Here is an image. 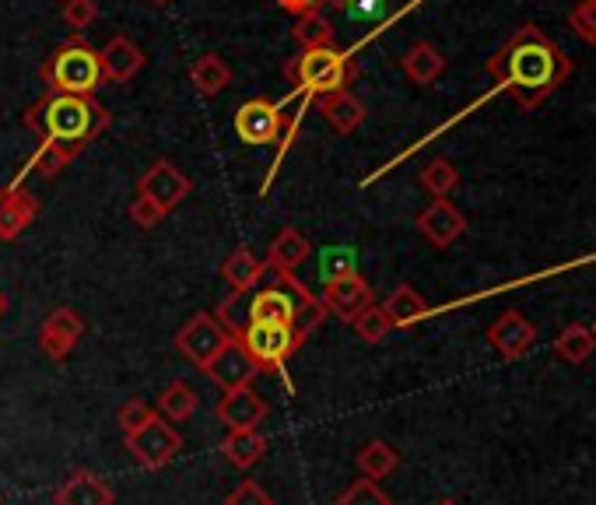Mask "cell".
Wrapping results in <instances>:
<instances>
[{"label":"cell","instance_id":"cell-1","mask_svg":"<svg viewBox=\"0 0 596 505\" xmlns=\"http://www.w3.org/2000/svg\"><path fill=\"white\" fill-rule=\"evenodd\" d=\"M485 70L522 109H537L568 81L571 57L540 26H522L488 57Z\"/></svg>","mask_w":596,"mask_h":505},{"label":"cell","instance_id":"cell-2","mask_svg":"<svg viewBox=\"0 0 596 505\" xmlns=\"http://www.w3.org/2000/svg\"><path fill=\"white\" fill-rule=\"evenodd\" d=\"M26 127L42 137V144H57L67 155H81L88 144L109 127L106 106L81 95H46L26 113Z\"/></svg>","mask_w":596,"mask_h":505},{"label":"cell","instance_id":"cell-3","mask_svg":"<svg viewBox=\"0 0 596 505\" xmlns=\"http://www.w3.org/2000/svg\"><path fill=\"white\" fill-rule=\"evenodd\" d=\"M358 75V64L341 50H302L295 60L284 64V78H292L302 95H330L344 91Z\"/></svg>","mask_w":596,"mask_h":505},{"label":"cell","instance_id":"cell-4","mask_svg":"<svg viewBox=\"0 0 596 505\" xmlns=\"http://www.w3.org/2000/svg\"><path fill=\"white\" fill-rule=\"evenodd\" d=\"M42 81L50 88V95H81V99H91L102 85L99 50H88L81 42L60 46V50L42 64Z\"/></svg>","mask_w":596,"mask_h":505},{"label":"cell","instance_id":"cell-5","mask_svg":"<svg viewBox=\"0 0 596 505\" xmlns=\"http://www.w3.org/2000/svg\"><path fill=\"white\" fill-rule=\"evenodd\" d=\"M232 337L243 341V348L250 351V358L267 372H284V362L292 358L295 344V333L292 327H277V323H246V327H232Z\"/></svg>","mask_w":596,"mask_h":505},{"label":"cell","instance_id":"cell-6","mask_svg":"<svg viewBox=\"0 0 596 505\" xmlns=\"http://www.w3.org/2000/svg\"><path fill=\"white\" fill-rule=\"evenodd\" d=\"M127 449L134 453V460L145 470H162L179 456L183 439H179V431L173 428V421H165L162 415H152L145 428L134 431V436H127Z\"/></svg>","mask_w":596,"mask_h":505},{"label":"cell","instance_id":"cell-7","mask_svg":"<svg viewBox=\"0 0 596 505\" xmlns=\"http://www.w3.org/2000/svg\"><path fill=\"white\" fill-rule=\"evenodd\" d=\"M228 341H232V333L225 330V323L218 317H211V312H197V317L176 333L179 355H186L197 369L211 366V358L218 355Z\"/></svg>","mask_w":596,"mask_h":505},{"label":"cell","instance_id":"cell-8","mask_svg":"<svg viewBox=\"0 0 596 505\" xmlns=\"http://www.w3.org/2000/svg\"><path fill=\"white\" fill-rule=\"evenodd\" d=\"M281 130H284V116H281V106L271 103V99H250L235 109V134L243 144H274L281 140Z\"/></svg>","mask_w":596,"mask_h":505},{"label":"cell","instance_id":"cell-9","mask_svg":"<svg viewBox=\"0 0 596 505\" xmlns=\"http://www.w3.org/2000/svg\"><path fill=\"white\" fill-rule=\"evenodd\" d=\"M137 197L155 201L165 214H169L176 204H183L189 197V179L183 176L179 165H173L169 158H158L148 173L137 179Z\"/></svg>","mask_w":596,"mask_h":505},{"label":"cell","instance_id":"cell-10","mask_svg":"<svg viewBox=\"0 0 596 505\" xmlns=\"http://www.w3.org/2000/svg\"><path fill=\"white\" fill-rule=\"evenodd\" d=\"M81 333H85V320L78 312L70 305H57L39 327V348L50 362H63V358L78 348Z\"/></svg>","mask_w":596,"mask_h":505},{"label":"cell","instance_id":"cell-11","mask_svg":"<svg viewBox=\"0 0 596 505\" xmlns=\"http://www.w3.org/2000/svg\"><path fill=\"white\" fill-rule=\"evenodd\" d=\"M204 372H207L211 382H218L222 390H238V387H250L260 372V366L250 358L243 341L232 337V341L211 358V366H204Z\"/></svg>","mask_w":596,"mask_h":505},{"label":"cell","instance_id":"cell-12","mask_svg":"<svg viewBox=\"0 0 596 505\" xmlns=\"http://www.w3.org/2000/svg\"><path fill=\"white\" fill-rule=\"evenodd\" d=\"M488 344L502 355L506 362H516V358H522L537 344V327L522 317V312L509 309L488 327Z\"/></svg>","mask_w":596,"mask_h":505},{"label":"cell","instance_id":"cell-13","mask_svg":"<svg viewBox=\"0 0 596 505\" xmlns=\"http://www.w3.org/2000/svg\"><path fill=\"white\" fill-rule=\"evenodd\" d=\"M267 415H271V404L253 387L225 390L222 400H218V421L228 431H253V428H260V421H264Z\"/></svg>","mask_w":596,"mask_h":505},{"label":"cell","instance_id":"cell-14","mask_svg":"<svg viewBox=\"0 0 596 505\" xmlns=\"http://www.w3.org/2000/svg\"><path fill=\"white\" fill-rule=\"evenodd\" d=\"M320 302H323V309L333 312L338 320L351 323L358 312H365V309L375 302V295H372V284H369L362 274H351V278H341V281H330V284L323 288Z\"/></svg>","mask_w":596,"mask_h":505},{"label":"cell","instance_id":"cell-15","mask_svg":"<svg viewBox=\"0 0 596 505\" xmlns=\"http://www.w3.org/2000/svg\"><path fill=\"white\" fill-rule=\"evenodd\" d=\"M99 64H102V81L109 85H130L140 70H145L148 57L145 50L130 39V36H113L102 50H99Z\"/></svg>","mask_w":596,"mask_h":505},{"label":"cell","instance_id":"cell-16","mask_svg":"<svg viewBox=\"0 0 596 505\" xmlns=\"http://www.w3.org/2000/svg\"><path fill=\"white\" fill-rule=\"evenodd\" d=\"M418 232H421L432 246L446 250V246H452V243H457V239L467 232V218H463V211H460L457 204L446 201V197H439V201H432V204H428V207L418 214Z\"/></svg>","mask_w":596,"mask_h":505},{"label":"cell","instance_id":"cell-17","mask_svg":"<svg viewBox=\"0 0 596 505\" xmlns=\"http://www.w3.org/2000/svg\"><path fill=\"white\" fill-rule=\"evenodd\" d=\"M39 214V201L21 186H8L0 190V239L11 243L21 232L32 225V218Z\"/></svg>","mask_w":596,"mask_h":505},{"label":"cell","instance_id":"cell-18","mask_svg":"<svg viewBox=\"0 0 596 505\" xmlns=\"http://www.w3.org/2000/svg\"><path fill=\"white\" fill-rule=\"evenodd\" d=\"M316 109H320V116L326 119V124L338 130V134H354L358 127L365 124V116H369V109H365V103L358 99L354 91H330V95H320L316 99Z\"/></svg>","mask_w":596,"mask_h":505},{"label":"cell","instance_id":"cell-19","mask_svg":"<svg viewBox=\"0 0 596 505\" xmlns=\"http://www.w3.org/2000/svg\"><path fill=\"white\" fill-rule=\"evenodd\" d=\"M309 239L299 232V229H281L277 235H274V243H271V250H267V271H274V274H295L302 263L309 260Z\"/></svg>","mask_w":596,"mask_h":505},{"label":"cell","instance_id":"cell-20","mask_svg":"<svg viewBox=\"0 0 596 505\" xmlns=\"http://www.w3.org/2000/svg\"><path fill=\"white\" fill-rule=\"evenodd\" d=\"M116 492L106 485L99 474L78 470L63 480V488L57 492V505H113Z\"/></svg>","mask_w":596,"mask_h":505},{"label":"cell","instance_id":"cell-21","mask_svg":"<svg viewBox=\"0 0 596 505\" xmlns=\"http://www.w3.org/2000/svg\"><path fill=\"white\" fill-rule=\"evenodd\" d=\"M264 274H267V263L260 260L256 253H250L246 246H238L225 263H222V278L225 284L232 288L235 295L243 292H253V288L264 284Z\"/></svg>","mask_w":596,"mask_h":505},{"label":"cell","instance_id":"cell-22","mask_svg":"<svg viewBox=\"0 0 596 505\" xmlns=\"http://www.w3.org/2000/svg\"><path fill=\"white\" fill-rule=\"evenodd\" d=\"M400 67L414 85L428 88V85H436L446 75V57L436 50L432 42H414L411 50L400 57Z\"/></svg>","mask_w":596,"mask_h":505},{"label":"cell","instance_id":"cell-23","mask_svg":"<svg viewBox=\"0 0 596 505\" xmlns=\"http://www.w3.org/2000/svg\"><path fill=\"white\" fill-rule=\"evenodd\" d=\"M222 453H225V460L238 470H250L253 464L264 460V453H267V439L260 436V428L253 431H228L225 443H222Z\"/></svg>","mask_w":596,"mask_h":505},{"label":"cell","instance_id":"cell-24","mask_svg":"<svg viewBox=\"0 0 596 505\" xmlns=\"http://www.w3.org/2000/svg\"><path fill=\"white\" fill-rule=\"evenodd\" d=\"M354 464H358V470H362V477L383 480L400 467V453L387 439H372V443H365L362 449H358Z\"/></svg>","mask_w":596,"mask_h":505},{"label":"cell","instance_id":"cell-25","mask_svg":"<svg viewBox=\"0 0 596 505\" xmlns=\"http://www.w3.org/2000/svg\"><path fill=\"white\" fill-rule=\"evenodd\" d=\"M383 312H387V320L393 327H414L418 320L428 317V302L414 292L411 284H400L390 292V299L383 302Z\"/></svg>","mask_w":596,"mask_h":505},{"label":"cell","instance_id":"cell-26","mask_svg":"<svg viewBox=\"0 0 596 505\" xmlns=\"http://www.w3.org/2000/svg\"><path fill=\"white\" fill-rule=\"evenodd\" d=\"M189 81H194V88L204 95V99H211V95H218L232 85V67L218 54H204L194 67H189Z\"/></svg>","mask_w":596,"mask_h":505},{"label":"cell","instance_id":"cell-27","mask_svg":"<svg viewBox=\"0 0 596 505\" xmlns=\"http://www.w3.org/2000/svg\"><path fill=\"white\" fill-rule=\"evenodd\" d=\"M555 351H558V358H565L568 366H583L586 358L596 351V337H593V330L586 323H568L558 333Z\"/></svg>","mask_w":596,"mask_h":505},{"label":"cell","instance_id":"cell-28","mask_svg":"<svg viewBox=\"0 0 596 505\" xmlns=\"http://www.w3.org/2000/svg\"><path fill=\"white\" fill-rule=\"evenodd\" d=\"M197 411V394H194V387L189 382H183V379H176V382H169V387L162 390V397H158V415L165 418V421H186L189 415Z\"/></svg>","mask_w":596,"mask_h":505},{"label":"cell","instance_id":"cell-29","mask_svg":"<svg viewBox=\"0 0 596 505\" xmlns=\"http://www.w3.org/2000/svg\"><path fill=\"white\" fill-rule=\"evenodd\" d=\"M295 42L302 46V50H330L333 46V26L320 14V11H309V14H299L295 18Z\"/></svg>","mask_w":596,"mask_h":505},{"label":"cell","instance_id":"cell-30","mask_svg":"<svg viewBox=\"0 0 596 505\" xmlns=\"http://www.w3.org/2000/svg\"><path fill=\"white\" fill-rule=\"evenodd\" d=\"M421 186H424L436 201H439V197H449L452 190L460 186V168L452 165L449 158H432V162L421 168Z\"/></svg>","mask_w":596,"mask_h":505},{"label":"cell","instance_id":"cell-31","mask_svg":"<svg viewBox=\"0 0 596 505\" xmlns=\"http://www.w3.org/2000/svg\"><path fill=\"white\" fill-rule=\"evenodd\" d=\"M351 274H358V253L351 246H326L320 253V278L326 284L351 278Z\"/></svg>","mask_w":596,"mask_h":505},{"label":"cell","instance_id":"cell-32","mask_svg":"<svg viewBox=\"0 0 596 505\" xmlns=\"http://www.w3.org/2000/svg\"><path fill=\"white\" fill-rule=\"evenodd\" d=\"M351 327H354V333L362 337L365 344H379V341H387L390 330H393V323L387 320L383 305H375V302H372L365 312H358V317L351 320Z\"/></svg>","mask_w":596,"mask_h":505},{"label":"cell","instance_id":"cell-33","mask_svg":"<svg viewBox=\"0 0 596 505\" xmlns=\"http://www.w3.org/2000/svg\"><path fill=\"white\" fill-rule=\"evenodd\" d=\"M338 505H393V502L383 488H379V480L358 477L354 485L338 498Z\"/></svg>","mask_w":596,"mask_h":505},{"label":"cell","instance_id":"cell-34","mask_svg":"<svg viewBox=\"0 0 596 505\" xmlns=\"http://www.w3.org/2000/svg\"><path fill=\"white\" fill-rule=\"evenodd\" d=\"M568 29L583 42L596 46V0H579V4L568 11Z\"/></svg>","mask_w":596,"mask_h":505},{"label":"cell","instance_id":"cell-35","mask_svg":"<svg viewBox=\"0 0 596 505\" xmlns=\"http://www.w3.org/2000/svg\"><path fill=\"white\" fill-rule=\"evenodd\" d=\"M63 21L70 32H85L99 18V0H63Z\"/></svg>","mask_w":596,"mask_h":505},{"label":"cell","instance_id":"cell-36","mask_svg":"<svg viewBox=\"0 0 596 505\" xmlns=\"http://www.w3.org/2000/svg\"><path fill=\"white\" fill-rule=\"evenodd\" d=\"M152 415H155V411H152V404H145L140 397L127 400L124 407H119V428H124V436H134V431L145 428Z\"/></svg>","mask_w":596,"mask_h":505},{"label":"cell","instance_id":"cell-37","mask_svg":"<svg viewBox=\"0 0 596 505\" xmlns=\"http://www.w3.org/2000/svg\"><path fill=\"white\" fill-rule=\"evenodd\" d=\"M225 505H274V498L267 495V488L264 485H256V480H243L228 498H225Z\"/></svg>","mask_w":596,"mask_h":505},{"label":"cell","instance_id":"cell-38","mask_svg":"<svg viewBox=\"0 0 596 505\" xmlns=\"http://www.w3.org/2000/svg\"><path fill=\"white\" fill-rule=\"evenodd\" d=\"M162 218H165V211H162L155 201H148V197H134V204H130V222H134L137 229H155Z\"/></svg>","mask_w":596,"mask_h":505},{"label":"cell","instance_id":"cell-39","mask_svg":"<svg viewBox=\"0 0 596 505\" xmlns=\"http://www.w3.org/2000/svg\"><path fill=\"white\" fill-rule=\"evenodd\" d=\"M341 8L358 14V18H375L379 11L387 8V0H341Z\"/></svg>","mask_w":596,"mask_h":505},{"label":"cell","instance_id":"cell-40","mask_svg":"<svg viewBox=\"0 0 596 505\" xmlns=\"http://www.w3.org/2000/svg\"><path fill=\"white\" fill-rule=\"evenodd\" d=\"M320 4H326V0H277V8H284L289 14H309V11H320Z\"/></svg>","mask_w":596,"mask_h":505},{"label":"cell","instance_id":"cell-41","mask_svg":"<svg viewBox=\"0 0 596 505\" xmlns=\"http://www.w3.org/2000/svg\"><path fill=\"white\" fill-rule=\"evenodd\" d=\"M436 505H460V502H452V498H442V502H436Z\"/></svg>","mask_w":596,"mask_h":505},{"label":"cell","instance_id":"cell-42","mask_svg":"<svg viewBox=\"0 0 596 505\" xmlns=\"http://www.w3.org/2000/svg\"><path fill=\"white\" fill-rule=\"evenodd\" d=\"M326 4H333V8H341V0H326Z\"/></svg>","mask_w":596,"mask_h":505},{"label":"cell","instance_id":"cell-43","mask_svg":"<svg viewBox=\"0 0 596 505\" xmlns=\"http://www.w3.org/2000/svg\"><path fill=\"white\" fill-rule=\"evenodd\" d=\"M152 4H169V0H152Z\"/></svg>","mask_w":596,"mask_h":505},{"label":"cell","instance_id":"cell-44","mask_svg":"<svg viewBox=\"0 0 596 505\" xmlns=\"http://www.w3.org/2000/svg\"><path fill=\"white\" fill-rule=\"evenodd\" d=\"M589 330H593V337H596V323H593V327H589Z\"/></svg>","mask_w":596,"mask_h":505},{"label":"cell","instance_id":"cell-45","mask_svg":"<svg viewBox=\"0 0 596 505\" xmlns=\"http://www.w3.org/2000/svg\"><path fill=\"white\" fill-rule=\"evenodd\" d=\"M0 309H4V299H0Z\"/></svg>","mask_w":596,"mask_h":505}]
</instances>
